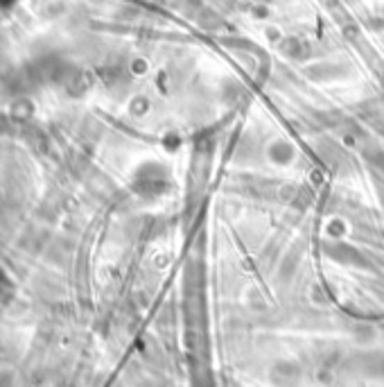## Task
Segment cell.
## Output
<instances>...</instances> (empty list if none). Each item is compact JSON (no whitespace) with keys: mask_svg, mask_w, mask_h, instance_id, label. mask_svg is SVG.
Wrapping results in <instances>:
<instances>
[]
</instances>
